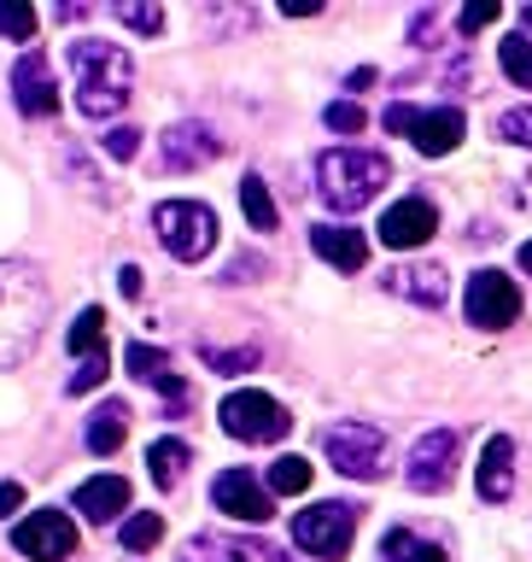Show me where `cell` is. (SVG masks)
<instances>
[{
    "mask_svg": "<svg viewBox=\"0 0 532 562\" xmlns=\"http://www.w3.org/2000/svg\"><path fill=\"white\" fill-rule=\"evenodd\" d=\"M498 0H474V7H463V12H456V24H463V35H480L486 24H498Z\"/></svg>",
    "mask_w": 532,
    "mask_h": 562,
    "instance_id": "obj_36",
    "label": "cell"
},
{
    "mask_svg": "<svg viewBox=\"0 0 532 562\" xmlns=\"http://www.w3.org/2000/svg\"><path fill=\"white\" fill-rule=\"evenodd\" d=\"M463 305H468V323L474 328H509L521 316V288L503 270H480V276L468 281Z\"/></svg>",
    "mask_w": 532,
    "mask_h": 562,
    "instance_id": "obj_10",
    "label": "cell"
},
{
    "mask_svg": "<svg viewBox=\"0 0 532 562\" xmlns=\"http://www.w3.org/2000/svg\"><path fill=\"white\" fill-rule=\"evenodd\" d=\"M100 381H105V358H94V363H82L77 375H70V386H65V393H94Z\"/></svg>",
    "mask_w": 532,
    "mask_h": 562,
    "instance_id": "obj_37",
    "label": "cell"
},
{
    "mask_svg": "<svg viewBox=\"0 0 532 562\" xmlns=\"http://www.w3.org/2000/svg\"><path fill=\"white\" fill-rule=\"evenodd\" d=\"M240 211H246V223H252V228H275L281 223V211L270 200V188H263V176H246V182H240Z\"/></svg>",
    "mask_w": 532,
    "mask_h": 562,
    "instance_id": "obj_25",
    "label": "cell"
},
{
    "mask_svg": "<svg viewBox=\"0 0 532 562\" xmlns=\"http://www.w3.org/2000/svg\"><path fill=\"white\" fill-rule=\"evenodd\" d=\"M152 228H158V240H165V252L182 258V263H200L211 246H217V211L200 205V200L152 205Z\"/></svg>",
    "mask_w": 532,
    "mask_h": 562,
    "instance_id": "obj_4",
    "label": "cell"
},
{
    "mask_svg": "<svg viewBox=\"0 0 532 562\" xmlns=\"http://www.w3.org/2000/svg\"><path fill=\"white\" fill-rule=\"evenodd\" d=\"M12 105L24 117H53L59 112V88H53V70H47V53H24L12 65Z\"/></svg>",
    "mask_w": 532,
    "mask_h": 562,
    "instance_id": "obj_13",
    "label": "cell"
},
{
    "mask_svg": "<svg viewBox=\"0 0 532 562\" xmlns=\"http://www.w3.org/2000/svg\"><path fill=\"white\" fill-rule=\"evenodd\" d=\"M474 486H480V498H486V504H503L509 492H516V446H509V434H491V439H486Z\"/></svg>",
    "mask_w": 532,
    "mask_h": 562,
    "instance_id": "obj_18",
    "label": "cell"
},
{
    "mask_svg": "<svg viewBox=\"0 0 532 562\" xmlns=\"http://www.w3.org/2000/svg\"><path fill=\"white\" fill-rule=\"evenodd\" d=\"M12 509H24V486L0 481V521H12Z\"/></svg>",
    "mask_w": 532,
    "mask_h": 562,
    "instance_id": "obj_40",
    "label": "cell"
},
{
    "mask_svg": "<svg viewBox=\"0 0 532 562\" xmlns=\"http://www.w3.org/2000/svg\"><path fill=\"white\" fill-rule=\"evenodd\" d=\"M70 509H77L82 521H94V527L117 521L123 509H129V481H123V474H100V481H82V486H77V498H70Z\"/></svg>",
    "mask_w": 532,
    "mask_h": 562,
    "instance_id": "obj_17",
    "label": "cell"
},
{
    "mask_svg": "<svg viewBox=\"0 0 532 562\" xmlns=\"http://www.w3.org/2000/svg\"><path fill=\"white\" fill-rule=\"evenodd\" d=\"M404 474H410L416 492H445L451 474H456V428L421 434L416 451H410V469H404Z\"/></svg>",
    "mask_w": 532,
    "mask_h": 562,
    "instance_id": "obj_11",
    "label": "cell"
},
{
    "mask_svg": "<svg viewBox=\"0 0 532 562\" xmlns=\"http://www.w3.org/2000/svg\"><path fill=\"white\" fill-rule=\"evenodd\" d=\"M381 562H445V551H439L433 539L410 533V527H393V533L381 539Z\"/></svg>",
    "mask_w": 532,
    "mask_h": 562,
    "instance_id": "obj_22",
    "label": "cell"
},
{
    "mask_svg": "<svg viewBox=\"0 0 532 562\" xmlns=\"http://www.w3.org/2000/svg\"><path fill=\"white\" fill-rule=\"evenodd\" d=\"M123 434H129V404H123V398H105L100 411H94V422H88V451H94V457H112V451L123 446Z\"/></svg>",
    "mask_w": 532,
    "mask_h": 562,
    "instance_id": "obj_20",
    "label": "cell"
},
{
    "mask_svg": "<svg viewBox=\"0 0 532 562\" xmlns=\"http://www.w3.org/2000/svg\"><path fill=\"white\" fill-rule=\"evenodd\" d=\"M211 504L223 509V516H235V521H270L275 516V504H270V492H263V481H252L246 469H223L217 481H211Z\"/></svg>",
    "mask_w": 532,
    "mask_h": 562,
    "instance_id": "obj_12",
    "label": "cell"
},
{
    "mask_svg": "<svg viewBox=\"0 0 532 562\" xmlns=\"http://www.w3.org/2000/svg\"><path fill=\"white\" fill-rule=\"evenodd\" d=\"M521 270H527V276H532V240H527V246H521Z\"/></svg>",
    "mask_w": 532,
    "mask_h": 562,
    "instance_id": "obj_44",
    "label": "cell"
},
{
    "mask_svg": "<svg viewBox=\"0 0 532 562\" xmlns=\"http://www.w3.org/2000/svg\"><path fill=\"white\" fill-rule=\"evenodd\" d=\"M498 59H503V70H509V82L532 88V42H527V35H509V42L498 47Z\"/></svg>",
    "mask_w": 532,
    "mask_h": 562,
    "instance_id": "obj_27",
    "label": "cell"
},
{
    "mask_svg": "<svg viewBox=\"0 0 532 562\" xmlns=\"http://www.w3.org/2000/svg\"><path fill=\"white\" fill-rule=\"evenodd\" d=\"M358 533V504H310L293 516V544L310 557H346Z\"/></svg>",
    "mask_w": 532,
    "mask_h": 562,
    "instance_id": "obj_8",
    "label": "cell"
},
{
    "mask_svg": "<svg viewBox=\"0 0 532 562\" xmlns=\"http://www.w3.org/2000/svg\"><path fill=\"white\" fill-rule=\"evenodd\" d=\"M188 446H182V439H158V446L147 451V469H152V486H176V481H182V469H188Z\"/></svg>",
    "mask_w": 532,
    "mask_h": 562,
    "instance_id": "obj_23",
    "label": "cell"
},
{
    "mask_svg": "<svg viewBox=\"0 0 532 562\" xmlns=\"http://www.w3.org/2000/svg\"><path fill=\"white\" fill-rule=\"evenodd\" d=\"M270 486L287 492V498H293V492H305L310 486V463H305V457H275V463H270Z\"/></svg>",
    "mask_w": 532,
    "mask_h": 562,
    "instance_id": "obj_28",
    "label": "cell"
},
{
    "mask_svg": "<svg viewBox=\"0 0 532 562\" xmlns=\"http://www.w3.org/2000/svg\"><path fill=\"white\" fill-rule=\"evenodd\" d=\"M521 24H527V30H532V7H521Z\"/></svg>",
    "mask_w": 532,
    "mask_h": 562,
    "instance_id": "obj_46",
    "label": "cell"
},
{
    "mask_svg": "<svg viewBox=\"0 0 532 562\" xmlns=\"http://www.w3.org/2000/svg\"><path fill=\"white\" fill-rule=\"evenodd\" d=\"M263 276V258H235V263H228V270H223V281H228V288H240V281H258Z\"/></svg>",
    "mask_w": 532,
    "mask_h": 562,
    "instance_id": "obj_38",
    "label": "cell"
},
{
    "mask_svg": "<svg viewBox=\"0 0 532 562\" xmlns=\"http://www.w3.org/2000/svg\"><path fill=\"white\" fill-rule=\"evenodd\" d=\"M322 117H328L333 135H358V130H363V105H358V100H333Z\"/></svg>",
    "mask_w": 532,
    "mask_h": 562,
    "instance_id": "obj_32",
    "label": "cell"
},
{
    "mask_svg": "<svg viewBox=\"0 0 532 562\" xmlns=\"http://www.w3.org/2000/svg\"><path fill=\"white\" fill-rule=\"evenodd\" d=\"M123 551H152V544L158 539H165V521H158L152 516V509H140V516H129V521H123Z\"/></svg>",
    "mask_w": 532,
    "mask_h": 562,
    "instance_id": "obj_26",
    "label": "cell"
},
{
    "mask_svg": "<svg viewBox=\"0 0 532 562\" xmlns=\"http://www.w3.org/2000/svg\"><path fill=\"white\" fill-rule=\"evenodd\" d=\"M381 288L393 299H410V305H421V311H439L445 293H451V281H445L439 263H398V270L381 276Z\"/></svg>",
    "mask_w": 532,
    "mask_h": 562,
    "instance_id": "obj_15",
    "label": "cell"
},
{
    "mask_svg": "<svg viewBox=\"0 0 532 562\" xmlns=\"http://www.w3.org/2000/svg\"><path fill=\"white\" fill-rule=\"evenodd\" d=\"M433 30H439V7H421V12L410 18V42H416V47H433V42H428Z\"/></svg>",
    "mask_w": 532,
    "mask_h": 562,
    "instance_id": "obj_39",
    "label": "cell"
},
{
    "mask_svg": "<svg viewBox=\"0 0 532 562\" xmlns=\"http://www.w3.org/2000/svg\"><path fill=\"white\" fill-rule=\"evenodd\" d=\"M393 182V165H386V153H358V147H333L316 158V193L328 200V211H363L375 193Z\"/></svg>",
    "mask_w": 532,
    "mask_h": 562,
    "instance_id": "obj_3",
    "label": "cell"
},
{
    "mask_svg": "<svg viewBox=\"0 0 532 562\" xmlns=\"http://www.w3.org/2000/svg\"><path fill=\"white\" fill-rule=\"evenodd\" d=\"M258 557H270V562H293V557H281V551H258Z\"/></svg>",
    "mask_w": 532,
    "mask_h": 562,
    "instance_id": "obj_45",
    "label": "cell"
},
{
    "mask_svg": "<svg viewBox=\"0 0 532 562\" xmlns=\"http://www.w3.org/2000/svg\"><path fill=\"white\" fill-rule=\"evenodd\" d=\"M516 205H521V211H532V170L516 182Z\"/></svg>",
    "mask_w": 532,
    "mask_h": 562,
    "instance_id": "obj_42",
    "label": "cell"
},
{
    "mask_svg": "<svg viewBox=\"0 0 532 562\" xmlns=\"http://www.w3.org/2000/svg\"><path fill=\"white\" fill-rule=\"evenodd\" d=\"M217 416H223V428L235 439H246V446H275V439H287V428H293L287 404H275L270 393H258V386L228 393Z\"/></svg>",
    "mask_w": 532,
    "mask_h": 562,
    "instance_id": "obj_6",
    "label": "cell"
},
{
    "mask_svg": "<svg viewBox=\"0 0 532 562\" xmlns=\"http://www.w3.org/2000/svg\"><path fill=\"white\" fill-rule=\"evenodd\" d=\"M47 323V281L30 263H0V369L24 363Z\"/></svg>",
    "mask_w": 532,
    "mask_h": 562,
    "instance_id": "obj_1",
    "label": "cell"
},
{
    "mask_svg": "<svg viewBox=\"0 0 532 562\" xmlns=\"http://www.w3.org/2000/svg\"><path fill=\"white\" fill-rule=\"evenodd\" d=\"M0 35L30 42V35H35V7H0Z\"/></svg>",
    "mask_w": 532,
    "mask_h": 562,
    "instance_id": "obj_34",
    "label": "cell"
},
{
    "mask_svg": "<svg viewBox=\"0 0 532 562\" xmlns=\"http://www.w3.org/2000/svg\"><path fill=\"white\" fill-rule=\"evenodd\" d=\"M117 288H123V299H140V270H135V263H123V270H117Z\"/></svg>",
    "mask_w": 532,
    "mask_h": 562,
    "instance_id": "obj_41",
    "label": "cell"
},
{
    "mask_svg": "<svg viewBox=\"0 0 532 562\" xmlns=\"http://www.w3.org/2000/svg\"><path fill=\"white\" fill-rule=\"evenodd\" d=\"M433 228H439V211H433L428 200H421V193H410V200L386 205V217H381V240H386V246H398V252H410V246L433 240Z\"/></svg>",
    "mask_w": 532,
    "mask_h": 562,
    "instance_id": "obj_14",
    "label": "cell"
},
{
    "mask_svg": "<svg viewBox=\"0 0 532 562\" xmlns=\"http://www.w3.org/2000/svg\"><path fill=\"white\" fill-rule=\"evenodd\" d=\"M100 147L117 158V165H129V158L140 153V130H129V123H117V130H105L100 135Z\"/></svg>",
    "mask_w": 532,
    "mask_h": 562,
    "instance_id": "obj_31",
    "label": "cell"
},
{
    "mask_svg": "<svg viewBox=\"0 0 532 562\" xmlns=\"http://www.w3.org/2000/svg\"><path fill=\"white\" fill-rule=\"evenodd\" d=\"M112 18H123L135 35H158V30H165V7H140V0H117Z\"/></svg>",
    "mask_w": 532,
    "mask_h": 562,
    "instance_id": "obj_29",
    "label": "cell"
},
{
    "mask_svg": "<svg viewBox=\"0 0 532 562\" xmlns=\"http://www.w3.org/2000/svg\"><path fill=\"white\" fill-rule=\"evenodd\" d=\"M386 130L393 135H410L416 140V153H428V158H445L463 147V112L456 105H433V112H421V105H386Z\"/></svg>",
    "mask_w": 532,
    "mask_h": 562,
    "instance_id": "obj_5",
    "label": "cell"
},
{
    "mask_svg": "<svg viewBox=\"0 0 532 562\" xmlns=\"http://www.w3.org/2000/svg\"><path fill=\"white\" fill-rule=\"evenodd\" d=\"M310 246H316L322 263H333V270H363L369 263V240L358 235V228H340V223H316Z\"/></svg>",
    "mask_w": 532,
    "mask_h": 562,
    "instance_id": "obj_19",
    "label": "cell"
},
{
    "mask_svg": "<svg viewBox=\"0 0 532 562\" xmlns=\"http://www.w3.org/2000/svg\"><path fill=\"white\" fill-rule=\"evenodd\" d=\"M65 346H70V358H82V363L105 358V311H100V305H88V311L77 316V323H70Z\"/></svg>",
    "mask_w": 532,
    "mask_h": 562,
    "instance_id": "obj_21",
    "label": "cell"
},
{
    "mask_svg": "<svg viewBox=\"0 0 532 562\" xmlns=\"http://www.w3.org/2000/svg\"><path fill=\"white\" fill-rule=\"evenodd\" d=\"M322 451L333 457L340 474H351V481H381L386 474V434L375 422H340V428H328Z\"/></svg>",
    "mask_w": 532,
    "mask_h": 562,
    "instance_id": "obj_7",
    "label": "cell"
},
{
    "mask_svg": "<svg viewBox=\"0 0 532 562\" xmlns=\"http://www.w3.org/2000/svg\"><path fill=\"white\" fill-rule=\"evenodd\" d=\"M205 363L217 369V375H240V369H252V363H258V351H252V346H235V351L205 346Z\"/></svg>",
    "mask_w": 532,
    "mask_h": 562,
    "instance_id": "obj_30",
    "label": "cell"
},
{
    "mask_svg": "<svg viewBox=\"0 0 532 562\" xmlns=\"http://www.w3.org/2000/svg\"><path fill=\"white\" fill-rule=\"evenodd\" d=\"M123 363H129V375H135V381H147V386H165V381L176 375L170 358H165L158 346H147V340H135L129 351H123Z\"/></svg>",
    "mask_w": 532,
    "mask_h": 562,
    "instance_id": "obj_24",
    "label": "cell"
},
{
    "mask_svg": "<svg viewBox=\"0 0 532 562\" xmlns=\"http://www.w3.org/2000/svg\"><path fill=\"white\" fill-rule=\"evenodd\" d=\"M188 562H246V551H235V544H223V539H193Z\"/></svg>",
    "mask_w": 532,
    "mask_h": 562,
    "instance_id": "obj_35",
    "label": "cell"
},
{
    "mask_svg": "<svg viewBox=\"0 0 532 562\" xmlns=\"http://www.w3.org/2000/svg\"><path fill=\"white\" fill-rule=\"evenodd\" d=\"M158 147H165V165L170 170H200V165H211V158L223 153V140L211 135L205 123H170Z\"/></svg>",
    "mask_w": 532,
    "mask_h": 562,
    "instance_id": "obj_16",
    "label": "cell"
},
{
    "mask_svg": "<svg viewBox=\"0 0 532 562\" xmlns=\"http://www.w3.org/2000/svg\"><path fill=\"white\" fill-rule=\"evenodd\" d=\"M70 77H77V105L88 117H117L129 105V88H135V65L129 53L112 47V42H77L70 47Z\"/></svg>",
    "mask_w": 532,
    "mask_h": 562,
    "instance_id": "obj_2",
    "label": "cell"
},
{
    "mask_svg": "<svg viewBox=\"0 0 532 562\" xmlns=\"http://www.w3.org/2000/svg\"><path fill=\"white\" fill-rule=\"evenodd\" d=\"M53 18H59V24H77V18H88V7H53Z\"/></svg>",
    "mask_w": 532,
    "mask_h": 562,
    "instance_id": "obj_43",
    "label": "cell"
},
{
    "mask_svg": "<svg viewBox=\"0 0 532 562\" xmlns=\"http://www.w3.org/2000/svg\"><path fill=\"white\" fill-rule=\"evenodd\" d=\"M12 544L30 562H65V557H77V527L59 509H35V516H24L12 527Z\"/></svg>",
    "mask_w": 532,
    "mask_h": 562,
    "instance_id": "obj_9",
    "label": "cell"
},
{
    "mask_svg": "<svg viewBox=\"0 0 532 562\" xmlns=\"http://www.w3.org/2000/svg\"><path fill=\"white\" fill-rule=\"evenodd\" d=\"M498 135L516 140V147H532V105H516V112L498 117Z\"/></svg>",
    "mask_w": 532,
    "mask_h": 562,
    "instance_id": "obj_33",
    "label": "cell"
}]
</instances>
